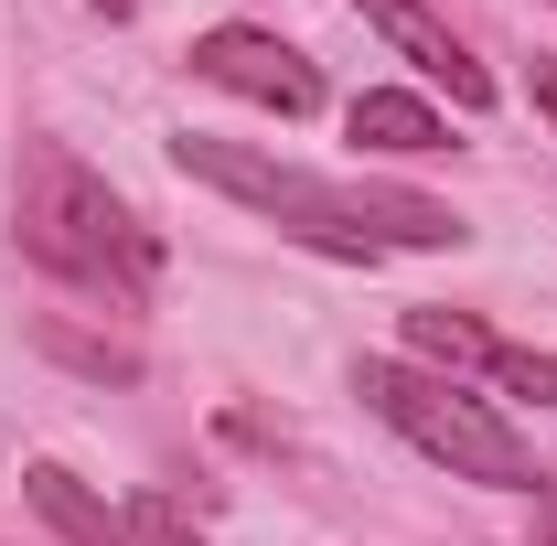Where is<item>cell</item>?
I'll return each instance as SVG.
<instances>
[{
	"label": "cell",
	"instance_id": "ba28073f",
	"mask_svg": "<svg viewBox=\"0 0 557 546\" xmlns=\"http://www.w3.org/2000/svg\"><path fill=\"white\" fill-rule=\"evenodd\" d=\"M408 353L429 375H461V364H493V333L472 311H408Z\"/></svg>",
	"mask_w": 557,
	"mask_h": 546
},
{
	"label": "cell",
	"instance_id": "4fadbf2b",
	"mask_svg": "<svg viewBox=\"0 0 557 546\" xmlns=\"http://www.w3.org/2000/svg\"><path fill=\"white\" fill-rule=\"evenodd\" d=\"M536 546H557V472H547V504H536Z\"/></svg>",
	"mask_w": 557,
	"mask_h": 546
},
{
	"label": "cell",
	"instance_id": "7a4b0ae2",
	"mask_svg": "<svg viewBox=\"0 0 557 546\" xmlns=\"http://www.w3.org/2000/svg\"><path fill=\"white\" fill-rule=\"evenodd\" d=\"M11 236H22L33 269H54L65 289H97V300H119V311H150V300H161V236H150L75 150H54V139H22Z\"/></svg>",
	"mask_w": 557,
	"mask_h": 546
},
{
	"label": "cell",
	"instance_id": "5bb4252c",
	"mask_svg": "<svg viewBox=\"0 0 557 546\" xmlns=\"http://www.w3.org/2000/svg\"><path fill=\"white\" fill-rule=\"evenodd\" d=\"M86 11H108V22H129V11H139V0H86Z\"/></svg>",
	"mask_w": 557,
	"mask_h": 546
},
{
	"label": "cell",
	"instance_id": "5b68a950",
	"mask_svg": "<svg viewBox=\"0 0 557 546\" xmlns=\"http://www.w3.org/2000/svg\"><path fill=\"white\" fill-rule=\"evenodd\" d=\"M354 11H364V22H375V33H386V44H397L429 86H450V108H493V75L472 65V44H461L429 0H354Z\"/></svg>",
	"mask_w": 557,
	"mask_h": 546
},
{
	"label": "cell",
	"instance_id": "277c9868",
	"mask_svg": "<svg viewBox=\"0 0 557 546\" xmlns=\"http://www.w3.org/2000/svg\"><path fill=\"white\" fill-rule=\"evenodd\" d=\"M194 75H205V86H236V97H258V108H278V119H311V108H322L311 54L278 44V33H258V22H214L205 44H194Z\"/></svg>",
	"mask_w": 557,
	"mask_h": 546
},
{
	"label": "cell",
	"instance_id": "3957f363",
	"mask_svg": "<svg viewBox=\"0 0 557 546\" xmlns=\"http://www.w3.org/2000/svg\"><path fill=\"white\" fill-rule=\"evenodd\" d=\"M354 397L386 418L408 450H429L450 482H493V493H525V482H536V450H525L483 397H461V375H429V364H397V353H364V364H354Z\"/></svg>",
	"mask_w": 557,
	"mask_h": 546
},
{
	"label": "cell",
	"instance_id": "6da1fadb",
	"mask_svg": "<svg viewBox=\"0 0 557 546\" xmlns=\"http://www.w3.org/2000/svg\"><path fill=\"white\" fill-rule=\"evenodd\" d=\"M172 172L236 194L247 214H269L278 236H300V247H322V258H344V269H375L386 247H461V236H472L461 214L429 204V194H397V183H322V172L278 161L258 139H214V129L172 139Z\"/></svg>",
	"mask_w": 557,
	"mask_h": 546
},
{
	"label": "cell",
	"instance_id": "52a82bcc",
	"mask_svg": "<svg viewBox=\"0 0 557 546\" xmlns=\"http://www.w3.org/2000/svg\"><path fill=\"white\" fill-rule=\"evenodd\" d=\"M22 493H33V514H44L65 546H129V514H108V504H97L65 461H33V472H22Z\"/></svg>",
	"mask_w": 557,
	"mask_h": 546
},
{
	"label": "cell",
	"instance_id": "9c48e42d",
	"mask_svg": "<svg viewBox=\"0 0 557 546\" xmlns=\"http://www.w3.org/2000/svg\"><path fill=\"white\" fill-rule=\"evenodd\" d=\"M33 343H44L54 364H75V375H97V386H129V375H139V353H129V343H86L75 322H33Z\"/></svg>",
	"mask_w": 557,
	"mask_h": 546
},
{
	"label": "cell",
	"instance_id": "8992f818",
	"mask_svg": "<svg viewBox=\"0 0 557 546\" xmlns=\"http://www.w3.org/2000/svg\"><path fill=\"white\" fill-rule=\"evenodd\" d=\"M344 129L364 139V150H386V161H429V150H450V119L429 108V97H408V86H364L344 108Z\"/></svg>",
	"mask_w": 557,
	"mask_h": 546
},
{
	"label": "cell",
	"instance_id": "7c38bea8",
	"mask_svg": "<svg viewBox=\"0 0 557 546\" xmlns=\"http://www.w3.org/2000/svg\"><path fill=\"white\" fill-rule=\"evenodd\" d=\"M525 97H536V119H557V54H536V65H525Z\"/></svg>",
	"mask_w": 557,
	"mask_h": 546
},
{
	"label": "cell",
	"instance_id": "30bf717a",
	"mask_svg": "<svg viewBox=\"0 0 557 546\" xmlns=\"http://www.w3.org/2000/svg\"><path fill=\"white\" fill-rule=\"evenodd\" d=\"M504 397H536V408H557V353H515V343H493V364H483Z\"/></svg>",
	"mask_w": 557,
	"mask_h": 546
},
{
	"label": "cell",
	"instance_id": "8fae6325",
	"mask_svg": "<svg viewBox=\"0 0 557 546\" xmlns=\"http://www.w3.org/2000/svg\"><path fill=\"white\" fill-rule=\"evenodd\" d=\"M129 546H205V525H194L172 493H139L129 504Z\"/></svg>",
	"mask_w": 557,
	"mask_h": 546
}]
</instances>
